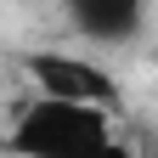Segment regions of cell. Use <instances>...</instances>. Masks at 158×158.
<instances>
[{"mask_svg": "<svg viewBox=\"0 0 158 158\" xmlns=\"http://www.w3.org/2000/svg\"><path fill=\"white\" fill-rule=\"evenodd\" d=\"M113 113L79 107V102H51V96H28L17 102L6 124V152L11 158H96L113 147Z\"/></svg>", "mask_w": 158, "mask_h": 158, "instance_id": "obj_1", "label": "cell"}, {"mask_svg": "<svg viewBox=\"0 0 158 158\" xmlns=\"http://www.w3.org/2000/svg\"><path fill=\"white\" fill-rule=\"evenodd\" d=\"M23 73L34 79V96H51V102L102 107L113 118L124 107V90H118L113 68L90 62V56H79V51H23Z\"/></svg>", "mask_w": 158, "mask_h": 158, "instance_id": "obj_2", "label": "cell"}, {"mask_svg": "<svg viewBox=\"0 0 158 158\" xmlns=\"http://www.w3.org/2000/svg\"><path fill=\"white\" fill-rule=\"evenodd\" d=\"M68 28L90 45H130L147 34L141 0H68Z\"/></svg>", "mask_w": 158, "mask_h": 158, "instance_id": "obj_3", "label": "cell"}, {"mask_svg": "<svg viewBox=\"0 0 158 158\" xmlns=\"http://www.w3.org/2000/svg\"><path fill=\"white\" fill-rule=\"evenodd\" d=\"M96 158H135V152H130L124 141H113V147H102V152H96Z\"/></svg>", "mask_w": 158, "mask_h": 158, "instance_id": "obj_4", "label": "cell"}, {"mask_svg": "<svg viewBox=\"0 0 158 158\" xmlns=\"http://www.w3.org/2000/svg\"><path fill=\"white\" fill-rule=\"evenodd\" d=\"M152 62H158V51H152Z\"/></svg>", "mask_w": 158, "mask_h": 158, "instance_id": "obj_5", "label": "cell"}]
</instances>
